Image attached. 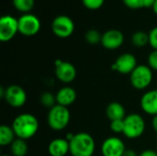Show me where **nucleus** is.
I'll return each instance as SVG.
<instances>
[{"label": "nucleus", "instance_id": "1", "mask_svg": "<svg viewBox=\"0 0 157 156\" xmlns=\"http://www.w3.org/2000/svg\"><path fill=\"white\" fill-rule=\"evenodd\" d=\"M11 127L13 128L17 138L29 140L36 135L39 131V120L38 119L29 113H22L17 116Z\"/></svg>", "mask_w": 157, "mask_h": 156}, {"label": "nucleus", "instance_id": "2", "mask_svg": "<svg viewBox=\"0 0 157 156\" xmlns=\"http://www.w3.org/2000/svg\"><path fill=\"white\" fill-rule=\"evenodd\" d=\"M72 156H93L96 150L94 138L87 132H78L69 142Z\"/></svg>", "mask_w": 157, "mask_h": 156}, {"label": "nucleus", "instance_id": "3", "mask_svg": "<svg viewBox=\"0 0 157 156\" xmlns=\"http://www.w3.org/2000/svg\"><path fill=\"white\" fill-rule=\"evenodd\" d=\"M71 120V114L68 108L56 104L50 108L47 116V122L49 127L53 131L64 130Z\"/></svg>", "mask_w": 157, "mask_h": 156}, {"label": "nucleus", "instance_id": "4", "mask_svg": "<svg viewBox=\"0 0 157 156\" xmlns=\"http://www.w3.org/2000/svg\"><path fill=\"white\" fill-rule=\"evenodd\" d=\"M145 131V121L144 118L137 114L132 113L127 115L124 119V131L123 135L128 139H137L141 137Z\"/></svg>", "mask_w": 157, "mask_h": 156}, {"label": "nucleus", "instance_id": "5", "mask_svg": "<svg viewBox=\"0 0 157 156\" xmlns=\"http://www.w3.org/2000/svg\"><path fill=\"white\" fill-rule=\"evenodd\" d=\"M130 81L135 89H146L153 81V70L148 65L138 64L130 74Z\"/></svg>", "mask_w": 157, "mask_h": 156}, {"label": "nucleus", "instance_id": "6", "mask_svg": "<svg viewBox=\"0 0 157 156\" xmlns=\"http://www.w3.org/2000/svg\"><path fill=\"white\" fill-rule=\"evenodd\" d=\"M52 30L55 36L65 39L70 37L75 31V23L67 16L62 15L56 17L52 23Z\"/></svg>", "mask_w": 157, "mask_h": 156}, {"label": "nucleus", "instance_id": "7", "mask_svg": "<svg viewBox=\"0 0 157 156\" xmlns=\"http://www.w3.org/2000/svg\"><path fill=\"white\" fill-rule=\"evenodd\" d=\"M4 99L12 108H21L27 101V93L20 86L11 85L5 88Z\"/></svg>", "mask_w": 157, "mask_h": 156}, {"label": "nucleus", "instance_id": "8", "mask_svg": "<svg viewBox=\"0 0 157 156\" xmlns=\"http://www.w3.org/2000/svg\"><path fill=\"white\" fill-rule=\"evenodd\" d=\"M40 29V19L32 14H24L18 18V32L24 36L36 35Z\"/></svg>", "mask_w": 157, "mask_h": 156}, {"label": "nucleus", "instance_id": "9", "mask_svg": "<svg viewBox=\"0 0 157 156\" xmlns=\"http://www.w3.org/2000/svg\"><path fill=\"white\" fill-rule=\"evenodd\" d=\"M18 32V19L10 15H6L0 19V40H11Z\"/></svg>", "mask_w": 157, "mask_h": 156}, {"label": "nucleus", "instance_id": "10", "mask_svg": "<svg viewBox=\"0 0 157 156\" xmlns=\"http://www.w3.org/2000/svg\"><path fill=\"white\" fill-rule=\"evenodd\" d=\"M125 151L124 142L115 136L107 138L101 145V154L103 156H122Z\"/></svg>", "mask_w": 157, "mask_h": 156}, {"label": "nucleus", "instance_id": "11", "mask_svg": "<svg viewBox=\"0 0 157 156\" xmlns=\"http://www.w3.org/2000/svg\"><path fill=\"white\" fill-rule=\"evenodd\" d=\"M77 72L74 64L68 62L57 60L55 62V75L63 84L72 83L76 77Z\"/></svg>", "mask_w": 157, "mask_h": 156}, {"label": "nucleus", "instance_id": "12", "mask_svg": "<svg viewBox=\"0 0 157 156\" xmlns=\"http://www.w3.org/2000/svg\"><path fill=\"white\" fill-rule=\"evenodd\" d=\"M137 60L132 53L126 52L120 55L112 65V69L121 74H131L137 67Z\"/></svg>", "mask_w": 157, "mask_h": 156}, {"label": "nucleus", "instance_id": "13", "mask_svg": "<svg viewBox=\"0 0 157 156\" xmlns=\"http://www.w3.org/2000/svg\"><path fill=\"white\" fill-rule=\"evenodd\" d=\"M124 41V36L118 29H109L102 35L101 44L107 50H116L120 48Z\"/></svg>", "mask_w": 157, "mask_h": 156}, {"label": "nucleus", "instance_id": "14", "mask_svg": "<svg viewBox=\"0 0 157 156\" xmlns=\"http://www.w3.org/2000/svg\"><path fill=\"white\" fill-rule=\"evenodd\" d=\"M141 108L148 115L157 116V89L145 92L141 98Z\"/></svg>", "mask_w": 157, "mask_h": 156}, {"label": "nucleus", "instance_id": "15", "mask_svg": "<svg viewBox=\"0 0 157 156\" xmlns=\"http://www.w3.org/2000/svg\"><path fill=\"white\" fill-rule=\"evenodd\" d=\"M48 152L51 156H65L70 153V143L64 138H56L49 143Z\"/></svg>", "mask_w": 157, "mask_h": 156}, {"label": "nucleus", "instance_id": "16", "mask_svg": "<svg viewBox=\"0 0 157 156\" xmlns=\"http://www.w3.org/2000/svg\"><path fill=\"white\" fill-rule=\"evenodd\" d=\"M55 97H56V102L58 105L68 108L69 106L75 103V101L76 100L77 95H76L75 90L73 87L66 86L59 89Z\"/></svg>", "mask_w": 157, "mask_h": 156}, {"label": "nucleus", "instance_id": "17", "mask_svg": "<svg viewBox=\"0 0 157 156\" xmlns=\"http://www.w3.org/2000/svg\"><path fill=\"white\" fill-rule=\"evenodd\" d=\"M106 115L109 121L124 120L126 118V109L120 102H111L106 108Z\"/></svg>", "mask_w": 157, "mask_h": 156}, {"label": "nucleus", "instance_id": "18", "mask_svg": "<svg viewBox=\"0 0 157 156\" xmlns=\"http://www.w3.org/2000/svg\"><path fill=\"white\" fill-rule=\"evenodd\" d=\"M16 134L12 127L7 125H1L0 127V145L6 146L11 145V143L16 140Z\"/></svg>", "mask_w": 157, "mask_h": 156}, {"label": "nucleus", "instance_id": "19", "mask_svg": "<svg viewBox=\"0 0 157 156\" xmlns=\"http://www.w3.org/2000/svg\"><path fill=\"white\" fill-rule=\"evenodd\" d=\"M28 150V143L23 139L16 138V140L10 145V152L12 156H26Z\"/></svg>", "mask_w": 157, "mask_h": 156}, {"label": "nucleus", "instance_id": "20", "mask_svg": "<svg viewBox=\"0 0 157 156\" xmlns=\"http://www.w3.org/2000/svg\"><path fill=\"white\" fill-rule=\"evenodd\" d=\"M132 43L138 48L144 47L149 43V33L144 31H136L132 36Z\"/></svg>", "mask_w": 157, "mask_h": 156}, {"label": "nucleus", "instance_id": "21", "mask_svg": "<svg viewBox=\"0 0 157 156\" xmlns=\"http://www.w3.org/2000/svg\"><path fill=\"white\" fill-rule=\"evenodd\" d=\"M13 6L20 12L27 13L34 6V0H13Z\"/></svg>", "mask_w": 157, "mask_h": 156}, {"label": "nucleus", "instance_id": "22", "mask_svg": "<svg viewBox=\"0 0 157 156\" xmlns=\"http://www.w3.org/2000/svg\"><path fill=\"white\" fill-rule=\"evenodd\" d=\"M85 39H86V42H88L89 44L95 45V44H98L99 42L101 43L102 35L97 29H89L86 32Z\"/></svg>", "mask_w": 157, "mask_h": 156}, {"label": "nucleus", "instance_id": "23", "mask_svg": "<svg viewBox=\"0 0 157 156\" xmlns=\"http://www.w3.org/2000/svg\"><path fill=\"white\" fill-rule=\"evenodd\" d=\"M40 103L44 107L49 108H52V107H54L57 104V102H56V97L53 94L50 93V92H44V93H42L41 96H40Z\"/></svg>", "mask_w": 157, "mask_h": 156}, {"label": "nucleus", "instance_id": "24", "mask_svg": "<svg viewBox=\"0 0 157 156\" xmlns=\"http://www.w3.org/2000/svg\"><path fill=\"white\" fill-rule=\"evenodd\" d=\"M110 130L115 133H122L124 131V120H117L110 121Z\"/></svg>", "mask_w": 157, "mask_h": 156}, {"label": "nucleus", "instance_id": "25", "mask_svg": "<svg viewBox=\"0 0 157 156\" xmlns=\"http://www.w3.org/2000/svg\"><path fill=\"white\" fill-rule=\"evenodd\" d=\"M104 1L105 0H82L83 5L91 10H96L100 8L103 5H104Z\"/></svg>", "mask_w": 157, "mask_h": 156}, {"label": "nucleus", "instance_id": "26", "mask_svg": "<svg viewBox=\"0 0 157 156\" xmlns=\"http://www.w3.org/2000/svg\"><path fill=\"white\" fill-rule=\"evenodd\" d=\"M124 5L132 9L144 7V0H122Z\"/></svg>", "mask_w": 157, "mask_h": 156}, {"label": "nucleus", "instance_id": "27", "mask_svg": "<svg viewBox=\"0 0 157 156\" xmlns=\"http://www.w3.org/2000/svg\"><path fill=\"white\" fill-rule=\"evenodd\" d=\"M148 66L152 69L157 71V50H154L148 56Z\"/></svg>", "mask_w": 157, "mask_h": 156}, {"label": "nucleus", "instance_id": "28", "mask_svg": "<svg viewBox=\"0 0 157 156\" xmlns=\"http://www.w3.org/2000/svg\"><path fill=\"white\" fill-rule=\"evenodd\" d=\"M149 44L154 50H157V27H155L149 32Z\"/></svg>", "mask_w": 157, "mask_h": 156}, {"label": "nucleus", "instance_id": "29", "mask_svg": "<svg viewBox=\"0 0 157 156\" xmlns=\"http://www.w3.org/2000/svg\"><path fill=\"white\" fill-rule=\"evenodd\" d=\"M139 156H157V152L156 150H151V149H147V150H144L143 151Z\"/></svg>", "mask_w": 157, "mask_h": 156}, {"label": "nucleus", "instance_id": "30", "mask_svg": "<svg viewBox=\"0 0 157 156\" xmlns=\"http://www.w3.org/2000/svg\"><path fill=\"white\" fill-rule=\"evenodd\" d=\"M156 0H144V7H153Z\"/></svg>", "mask_w": 157, "mask_h": 156}, {"label": "nucleus", "instance_id": "31", "mask_svg": "<svg viewBox=\"0 0 157 156\" xmlns=\"http://www.w3.org/2000/svg\"><path fill=\"white\" fill-rule=\"evenodd\" d=\"M122 156H139V154L135 152V151H132V150H126L124 154Z\"/></svg>", "mask_w": 157, "mask_h": 156}, {"label": "nucleus", "instance_id": "32", "mask_svg": "<svg viewBox=\"0 0 157 156\" xmlns=\"http://www.w3.org/2000/svg\"><path fill=\"white\" fill-rule=\"evenodd\" d=\"M152 125H153L154 130L155 131V132L157 133V116H155V117H154L153 121H152Z\"/></svg>", "mask_w": 157, "mask_h": 156}, {"label": "nucleus", "instance_id": "33", "mask_svg": "<svg viewBox=\"0 0 157 156\" xmlns=\"http://www.w3.org/2000/svg\"><path fill=\"white\" fill-rule=\"evenodd\" d=\"M153 10H154V12H155V14H156L157 15V0L155 2V4H154V6H153Z\"/></svg>", "mask_w": 157, "mask_h": 156}, {"label": "nucleus", "instance_id": "34", "mask_svg": "<svg viewBox=\"0 0 157 156\" xmlns=\"http://www.w3.org/2000/svg\"><path fill=\"white\" fill-rule=\"evenodd\" d=\"M2 156H11V155H7V154H3Z\"/></svg>", "mask_w": 157, "mask_h": 156}, {"label": "nucleus", "instance_id": "35", "mask_svg": "<svg viewBox=\"0 0 157 156\" xmlns=\"http://www.w3.org/2000/svg\"><path fill=\"white\" fill-rule=\"evenodd\" d=\"M156 152H157V146H156Z\"/></svg>", "mask_w": 157, "mask_h": 156}]
</instances>
